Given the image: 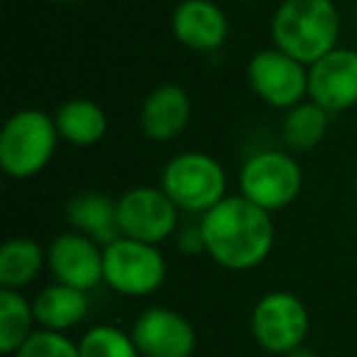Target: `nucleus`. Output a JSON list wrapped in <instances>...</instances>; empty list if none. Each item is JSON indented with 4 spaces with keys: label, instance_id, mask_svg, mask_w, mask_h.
I'll return each instance as SVG.
<instances>
[{
    "label": "nucleus",
    "instance_id": "ddd939ff",
    "mask_svg": "<svg viewBox=\"0 0 357 357\" xmlns=\"http://www.w3.org/2000/svg\"><path fill=\"white\" fill-rule=\"evenodd\" d=\"M172 32L191 52H218L228 40V17L213 0H181L174 8Z\"/></svg>",
    "mask_w": 357,
    "mask_h": 357
},
{
    "label": "nucleus",
    "instance_id": "0eeeda50",
    "mask_svg": "<svg viewBox=\"0 0 357 357\" xmlns=\"http://www.w3.org/2000/svg\"><path fill=\"white\" fill-rule=\"evenodd\" d=\"M250 326L262 350L284 357L303 347L311 331V316L296 294L269 291L255 303Z\"/></svg>",
    "mask_w": 357,
    "mask_h": 357
},
{
    "label": "nucleus",
    "instance_id": "6e6552de",
    "mask_svg": "<svg viewBox=\"0 0 357 357\" xmlns=\"http://www.w3.org/2000/svg\"><path fill=\"white\" fill-rule=\"evenodd\" d=\"M118 225L123 238L159 245L176 233L178 208L162 186H135L118 199Z\"/></svg>",
    "mask_w": 357,
    "mask_h": 357
},
{
    "label": "nucleus",
    "instance_id": "9d476101",
    "mask_svg": "<svg viewBox=\"0 0 357 357\" xmlns=\"http://www.w3.org/2000/svg\"><path fill=\"white\" fill-rule=\"evenodd\" d=\"M130 333L142 357H191L196 350V328L167 306L144 308Z\"/></svg>",
    "mask_w": 357,
    "mask_h": 357
},
{
    "label": "nucleus",
    "instance_id": "aec40b11",
    "mask_svg": "<svg viewBox=\"0 0 357 357\" xmlns=\"http://www.w3.org/2000/svg\"><path fill=\"white\" fill-rule=\"evenodd\" d=\"M35 308L15 289H0V352L15 355L35 333Z\"/></svg>",
    "mask_w": 357,
    "mask_h": 357
},
{
    "label": "nucleus",
    "instance_id": "412c9836",
    "mask_svg": "<svg viewBox=\"0 0 357 357\" xmlns=\"http://www.w3.org/2000/svg\"><path fill=\"white\" fill-rule=\"evenodd\" d=\"M81 357H139L132 333L115 326H93L79 340Z\"/></svg>",
    "mask_w": 357,
    "mask_h": 357
},
{
    "label": "nucleus",
    "instance_id": "423d86ee",
    "mask_svg": "<svg viewBox=\"0 0 357 357\" xmlns=\"http://www.w3.org/2000/svg\"><path fill=\"white\" fill-rule=\"evenodd\" d=\"M167 279V262L157 245L118 238L103 248V282L123 296H147Z\"/></svg>",
    "mask_w": 357,
    "mask_h": 357
},
{
    "label": "nucleus",
    "instance_id": "7ed1b4c3",
    "mask_svg": "<svg viewBox=\"0 0 357 357\" xmlns=\"http://www.w3.org/2000/svg\"><path fill=\"white\" fill-rule=\"evenodd\" d=\"M59 144L54 115L25 108L13 113L0 132V167L13 178L37 176L52 162Z\"/></svg>",
    "mask_w": 357,
    "mask_h": 357
},
{
    "label": "nucleus",
    "instance_id": "39448f33",
    "mask_svg": "<svg viewBox=\"0 0 357 357\" xmlns=\"http://www.w3.org/2000/svg\"><path fill=\"white\" fill-rule=\"evenodd\" d=\"M303 186V172L287 152L264 149L240 169V196L264 211H282L298 199Z\"/></svg>",
    "mask_w": 357,
    "mask_h": 357
},
{
    "label": "nucleus",
    "instance_id": "9b49d317",
    "mask_svg": "<svg viewBox=\"0 0 357 357\" xmlns=\"http://www.w3.org/2000/svg\"><path fill=\"white\" fill-rule=\"evenodd\" d=\"M308 98L328 113L357 105V50L335 47L308 66Z\"/></svg>",
    "mask_w": 357,
    "mask_h": 357
},
{
    "label": "nucleus",
    "instance_id": "6ab92c4d",
    "mask_svg": "<svg viewBox=\"0 0 357 357\" xmlns=\"http://www.w3.org/2000/svg\"><path fill=\"white\" fill-rule=\"evenodd\" d=\"M328 125H331V113L308 98L287 110L282 123V139L294 152H308L316 144H321L328 132Z\"/></svg>",
    "mask_w": 357,
    "mask_h": 357
},
{
    "label": "nucleus",
    "instance_id": "4be33fe9",
    "mask_svg": "<svg viewBox=\"0 0 357 357\" xmlns=\"http://www.w3.org/2000/svg\"><path fill=\"white\" fill-rule=\"evenodd\" d=\"M15 357H81L79 345L64 333L35 331L30 340L15 352Z\"/></svg>",
    "mask_w": 357,
    "mask_h": 357
},
{
    "label": "nucleus",
    "instance_id": "5701e85b",
    "mask_svg": "<svg viewBox=\"0 0 357 357\" xmlns=\"http://www.w3.org/2000/svg\"><path fill=\"white\" fill-rule=\"evenodd\" d=\"M284 357H316L311 350H306V347H298V350H294V352H289V355H284Z\"/></svg>",
    "mask_w": 357,
    "mask_h": 357
},
{
    "label": "nucleus",
    "instance_id": "20e7f679",
    "mask_svg": "<svg viewBox=\"0 0 357 357\" xmlns=\"http://www.w3.org/2000/svg\"><path fill=\"white\" fill-rule=\"evenodd\" d=\"M162 189L178 211L204 215L228 196V176L211 154L181 152L164 167Z\"/></svg>",
    "mask_w": 357,
    "mask_h": 357
},
{
    "label": "nucleus",
    "instance_id": "b1692460",
    "mask_svg": "<svg viewBox=\"0 0 357 357\" xmlns=\"http://www.w3.org/2000/svg\"><path fill=\"white\" fill-rule=\"evenodd\" d=\"M54 3H81V0H54Z\"/></svg>",
    "mask_w": 357,
    "mask_h": 357
},
{
    "label": "nucleus",
    "instance_id": "2eb2a0df",
    "mask_svg": "<svg viewBox=\"0 0 357 357\" xmlns=\"http://www.w3.org/2000/svg\"><path fill=\"white\" fill-rule=\"evenodd\" d=\"M66 220L71 230L96 240L103 248L123 238L118 225V199H110L108 194H100V191L76 194L66 204Z\"/></svg>",
    "mask_w": 357,
    "mask_h": 357
},
{
    "label": "nucleus",
    "instance_id": "4468645a",
    "mask_svg": "<svg viewBox=\"0 0 357 357\" xmlns=\"http://www.w3.org/2000/svg\"><path fill=\"white\" fill-rule=\"evenodd\" d=\"M191 113L194 105L189 93L176 84H164L144 98L139 108V125L142 132L154 142H172L186 130Z\"/></svg>",
    "mask_w": 357,
    "mask_h": 357
},
{
    "label": "nucleus",
    "instance_id": "393cba45",
    "mask_svg": "<svg viewBox=\"0 0 357 357\" xmlns=\"http://www.w3.org/2000/svg\"><path fill=\"white\" fill-rule=\"evenodd\" d=\"M355 194H357V176H355Z\"/></svg>",
    "mask_w": 357,
    "mask_h": 357
},
{
    "label": "nucleus",
    "instance_id": "f8f14e48",
    "mask_svg": "<svg viewBox=\"0 0 357 357\" xmlns=\"http://www.w3.org/2000/svg\"><path fill=\"white\" fill-rule=\"evenodd\" d=\"M47 264L59 284L91 291L103 282V245L69 230L52 240Z\"/></svg>",
    "mask_w": 357,
    "mask_h": 357
},
{
    "label": "nucleus",
    "instance_id": "f3484780",
    "mask_svg": "<svg viewBox=\"0 0 357 357\" xmlns=\"http://www.w3.org/2000/svg\"><path fill=\"white\" fill-rule=\"evenodd\" d=\"M54 123L59 137L74 147H91L108 132V115L91 98H69L56 108Z\"/></svg>",
    "mask_w": 357,
    "mask_h": 357
},
{
    "label": "nucleus",
    "instance_id": "f03ea898",
    "mask_svg": "<svg viewBox=\"0 0 357 357\" xmlns=\"http://www.w3.org/2000/svg\"><path fill=\"white\" fill-rule=\"evenodd\" d=\"M340 13L333 0H282L272 17L274 47L311 66L337 47Z\"/></svg>",
    "mask_w": 357,
    "mask_h": 357
},
{
    "label": "nucleus",
    "instance_id": "1a4fd4ad",
    "mask_svg": "<svg viewBox=\"0 0 357 357\" xmlns=\"http://www.w3.org/2000/svg\"><path fill=\"white\" fill-rule=\"evenodd\" d=\"M250 89L267 105L291 110L308 96V69L279 47L259 50L248 64Z\"/></svg>",
    "mask_w": 357,
    "mask_h": 357
},
{
    "label": "nucleus",
    "instance_id": "a211bd4d",
    "mask_svg": "<svg viewBox=\"0 0 357 357\" xmlns=\"http://www.w3.org/2000/svg\"><path fill=\"white\" fill-rule=\"evenodd\" d=\"M47 252L32 238H10L0 248V289H25L40 277Z\"/></svg>",
    "mask_w": 357,
    "mask_h": 357
},
{
    "label": "nucleus",
    "instance_id": "f257e3e1",
    "mask_svg": "<svg viewBox=\"0 0 357 357\" xmlns=\"http://www.w3.org/2000/svg\"><path fill=\"white\" fill-rule=\"evenodd\" d=\"M204 252L230 272H248L264 262L274 250V220L269 211L245 196H225L201 215Z\"/></svg>",
    "mask_w": 357,
    "mask_h": 357
},
{
    "label": "nucleus",
    "instance_id": "dca6fc26",
    "mask_svg": "<svg viewBox=\"0 0 357 357\" xmlns=\"http://www.w3.org/2000/svg\"><path fill=\"white\" fill-rule=\"evenodd\" d=\"M32 308H35V321L42 331L64 333L79 326L89 316V296L81 289L56 282L37 294Z\"/></svg>",
    "mask_w": 357,
    "mask_h": 357
}]
</instances>
